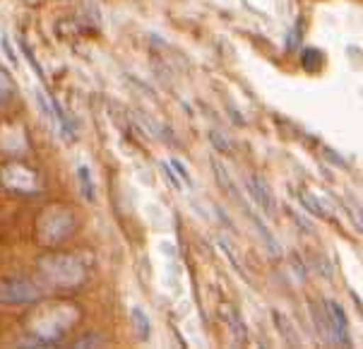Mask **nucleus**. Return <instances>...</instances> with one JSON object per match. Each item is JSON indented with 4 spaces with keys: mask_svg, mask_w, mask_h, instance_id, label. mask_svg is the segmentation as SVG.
<instances>
[{
    "mask_svg": "<svg viewBox=\"0 0 363 349\" xmlns=\"http://www.w3.org/2000/svg\"><path fill=\"white\" fill-rule=\"evenodd\" d=\"M41 299V289L32 279L12 277L0 284V304H34Z\"/></svg>",
    "mask_w": 363,
    "mask_h": 349,
    "instance_id": "nucleus-1",
    "label": "nucleus"
},
{
    "mask_svg": "<svg viewBox=\"0 0 363 349\" xmlns=\"http://www.w3.org/2000/svg\"><path fill=\"white\" fill-rule=\"evenodd\" d=\"M325 316H328V330H330V340L337 342L342 347H352V335H349V321L347 314L340 304L335 301H325Z\"/></svg>",
    "mask_w": 363,
    "mask_h": 349,
    "instance_id": "nucleus-2",
    "label": "nucleus"
},
{
    "mask_svg": "<svg viewBox=\"0 0 363 349\" xmlns=\"http://www.w3.org/2000/svg\"><path fill=\"white\" fill-rule=\"evenodd\" d=\"M248 193L267 217H277V200L272 191H269V186L264 183V179H260V176H248Z\"/></svg>",
    "mask_w": 363,
    "mask_h": 349,
    "instance_id": "nucleus-3",
    "label": "nucleus"
},
{
    "mask_svg": "<svg viewBox=\"0 0 363 349\" xmlns=\"http://www.w3.org/2000/svg\"><path fill=\"white\" fill-rule=\"evenodd\" d=\"M238 203H241V205L245 207V214H248V217H250V222H253V226L257 229V234H260L262 243H264V246H267L269 253H272V255H279V253H281V246H279V241H277V238L272 236V231L267 229V224H264L262 219L257 217V214H255L253 210H250L248 205H245V200H243V198L238 200Z\"/></svg>",
    "mask_w": 363,
    "mask_h": 349,
    "instance_id": "nucleus-4",
    "label": "nucleus"
},
{
    "mask_svg": "<svg viewBox=\"0 0 363 349\" xmlns=\"http://www.w3.org/2000/svg\"><path fill=\"white\" fill-rule=\"evenodd\" d=\"M272 318H274V323H277V330L281 333V338H284L289 345H301V338H298V333H296V328H294V323L289 321V318L281 314V311H272Z\"/></svg>",
    "mask_w": 363,
    "mask_h": 349,
    "instance_id": "nucleus-5",
    "label": "nucleus"
},
{
    "mask_svg": "<svg viewBox=\"0 0 363 349\" xmlns=\"http://www.w3.org/2000/svg\"><path fill=\"white\" fill-rule=\"evenodd\" d=\"M130 321H133V326H135V333H138V338L140 340H150V335H152L150 316H147L143 309H133L130 311Z\"/></svg>",
    "mask_w": 363,
    "mask_h": 349,
    "instance_id": "nucleus-6",
    "label": "nucleus"
},
{
    "mask_svg": "<svg viewBox=\"0 0 363 349\" xmlns=\"http://www.w3.org/2000/svg\"><path fill=\"white\" fill-rule=\"evenodd\" d=\"M212 169H214V174H217V181L221 183V188H224V191L229 193L231 198L238 203V200H241L243 195H241V193H236V186H233V181L229 179V174H226V169L221 167V164L217 162V159H212Z\"/></svg>",
    "mask_w": 363,
    "mask_h": 349,
    "instance_id": "nucleus-7",
    "label": "nucleus"
},
{
    "mask_svg": "<svg viewBox=\"0 0 363 349\" xmlns=\"http://www.w3.org/2000/svg\"><path fill=\"white\" fill-rule=\"evenodd\" d=\"M77 181H79V193L84 195V198L89 200V203H94L96 198V188H94V181H91V174L87 167H79L77 169Z\"/></svg>",
    "mask_w": 363,
    "mask_h": 349,
    "instance_id": "nucleus-8",
    "label": "nucleus"
},
{
    "mask_svg": "<svg viewBox=\"0 0 363 349\" xmlns=\"http://www.w3.org/2000/svg\"><path fill=\"white\" fill-rule=\"evenodd\" d=\"M224 316H226V321H229V326H231V333L236 335L238 340L243 342H248V335H245V328H243V321H241V316L233 311V306H224Z\"/></svg>",
    "mask_w": 363,
    "mask_h": 349,
    "instance_id": "nucleus-9",
    "label": "nucleus"
},
{
    "mask_svg": "<svg viewBox=\"0 0 363 349\" xmlns=\"http://www.w3.org/2000/svg\"><path fill=\"white\" fill-rule=\"evenodd\" d=\"M298 195H301V200H303V205H306V207H308V210H311V214H315V217H323V219H328V214H325L323 205H320V200H315V198H313L311 193H306V191H301Z\"/></svg>",
    "mask_w": 363,
    "mask_h": 349,
    "instance_id": "nucleus-10",
    "label": "nucleus"
},
{
    "mask_svg": "<svg viewBox=\"0 0 363 349\" xmlns=\"http://www.w3.org/2000/svg\"><path fill=\"white\" fill-rule=\"evenodd\" d=\"M209 140H212V145L217 147V150L221 152V155H229V152H231L229 143H226V140H224V135H221V133L212 131V133H209Z\"/></svg>",
    "mask_w": 363,
    "mask_h": 349,
    "instance_id": "nucleus-11",
    "label": "nucleus"
},
{
    "mask_svg": "<svg viewBox=\"0 0 363 349\" xmlns=\"http://www.w3.org/2000/svg\"><path fill=\"white\" fill-rule=\"evenodd\" d=\"M99 345H104V338H99V335H87V338H79L75 342L77 349H82V347H99Z\"/></svg>",
    "mask_w": 363,
    "mask_h": 349,
    "instance_id": "nucleus-12",
    "label": "nucleus"
},
{
    "mask_svg": "<svg viewBox=\"0 0 363 349\" xmlns=\"http://www.w3.org/2000/svg\"><path fill=\"white\" fill-rule=\"evenodd\" d=\"M171 169H174V171H176V174H178V176H181V179H183V183H186V186H193V179H190L188 169H186V167H183V164H181V162H178V159H174V162H171Z\"/></svg>",
    "mask_w": 363,
    "mask_h": 349,
    "instance_id": "nucleus-13",
    "label": "nucleus"
},
{
    "mask_svg": "<svg viewBox=\"0 0 363 349\" xmlns=\"http://www.w3.org/2000/svg\"><path fill=\"white\" fill-rule=\"evenodd\" d=\"M20 44H22V51H24V56H27V58H29V63H32V68L36 70V75H39L41 79H44V70H41V65H39V63H36V58H34L32 48H29L27 44H24V41H20Z\"/></svg>",
    "mask_w": 363,
    "mask_h": 349,
    "instance_id": "nucleus-14",
    "label": "nucleus"
},
{
    "mask_svg": "<svg viewBox=\"0 0 363 349\" xmlns=\"http://www.w3.org/2000/svg\"><path fill=\"white\" fill-rule=\"evenodd\" d=\"M164 174H166V179H169L171 183H174V186L178 188V191H181V179H176V174H174V169H171V164H164Z\"/></svg>",
    "mask_w": 363,
    "mask_h": 349,
    "instance_id": "nucleus-15",
    "label": "nucleus"
},
{
    "mask_svg": "<svg viewBox=\"0 0 363 349\" xmlns=\"http://www.w3.org/2000/svg\"><path fill=\"white\" fill-rule=\"evenodd\" d=\"M3 48H5V53H8L10 63H12V65H17V58H15V53H12V48H10V44H8V39H3Z\"/></svg>",
    "mask_w": 363,
    "mask_h": 349,
    "instance_id": "nucleus-16",
    "label": "nucleus"
}]
</instances>
